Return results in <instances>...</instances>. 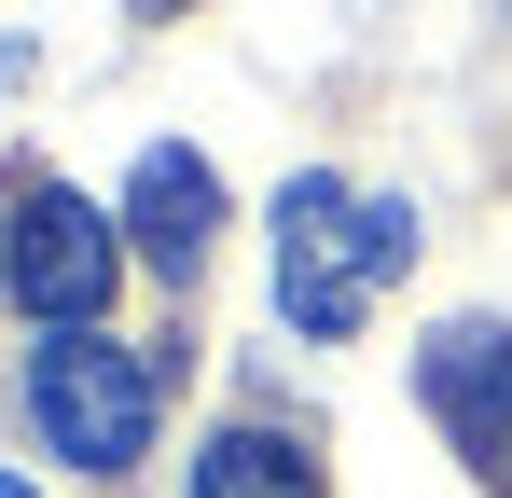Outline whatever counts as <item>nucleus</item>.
<instances>
[{"mask_svg":"<svg viewBox=\"0 0 512 498\" xmlns=\"http://www.w3.org/2000/svg\"><path fill=\"white\" fill-rule=\"evenodd\" d=\"M402 263H416V208L402 194H360L333 166H305L277 194V319L305 332V346H346Z\"/></svg>","mask_w":512,"mask_h":498,"instance_id":"nucleus-1","label":"nucleus"},{"mask_svg":"<svg viewBox=\"0 0 512 498\" xmlns=\"http://www.w3.org/2000/svg\"><path fill=\"white\" fill-rule=\"evenodd\" d=\"M153 402H167V360H139V346H111V332H56V346L28 360V429H42V457H70L97 485L153 457Z\"/></svg>","mask_w":512,"mask_h":498,"instance_id":"nucleus-2","label":"nucleus"},{"mask_svg":"<svg viewBox=\"0 0 512 498\" xmlns=\"http://www.w3.org/2000/svg\"><path fill=\"white\" fill-rule=\"evenodd\" d=\"M111 277H125V222H97L70 180H28L14 194V236H0V291L42 332H97Z\"/></svg>","mask_w":512,"mask_h":498,"instance_id":"nucleus-3","label":"nucleus"},{"mask_svg":"<svg viewBox=\"0 0 512 498\" xmlns=\"http://www.w3.org/2000/svg\"><path fill=\"white\" fill-rule=\"evenodd\" d=\"M416 388H429V415H443V429H457L485 471H512V332H485V319L429 332Z\"/></svg>","mask_w":512,"mask_h":498,"instance_id":"nucleus-4","label":"nucleus"},{"mask_svg":"<svg viewBox=\"0 0 512 498\" xmlns=\"http://www.w3.org/2000/svg\"><path fill=\"white\" fill-rule=\"evenodd\" d=\"M125 236H139V263L194 277V263H208V236H222V180H208V153L153 139V153H139V180H125Z\"/></svg>","mask_w":512,"mask_h":498,"instance_id":"nucleus-5","label":"nucleus"},{"mask_svg":"<svg viewBox=\"0 0 512 498\" xmlns=\"http://www.w3.org/2000/svg\"><path fill=\"white\" fill-rule=\"evenodd\" d=\"M194 498H319V457L291 429H222L194 457Z\"/></svg>","mask_w":512,"mask_h":498,"instance_id":"nucleus-6","label":"nucleus"},{"mask_svg":"<svg viewBox=\"0 0 512 498\" xmlns=\"http://www.w3.org/2000/svg\"><path fill=\"white\" fill-rule=\"evenodd\" d=\"M0 498H28V485H14V471H0Z\"/></svg>","mask_w":512,"mask_h":498,"instance_id":"nucleus-7","label":"nucleus"}]
</instances>
